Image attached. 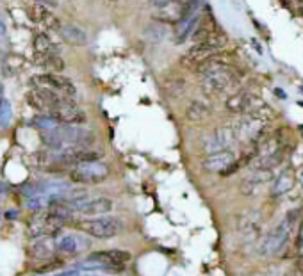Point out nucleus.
Returning a JSON list of instances; mask_svg holds the SVG:
<instances>
[{"mask_svg": "<svg viewBox=\"0 0 303 276\" xmlns=\"http://www.w3.org/2000/svg\"><path fill=\"white\" fill-rule=\"evenodd\" d=\"M298 219H299L298 211L287 212V216H285V218L282 219V221L278 223L273 230H270V232H267L266 235L257 243L255 253L262 258L275 257V255L280 253V250L285 246V243H287L289 237H291L294 226L298 225Z\"/></svg>", "mask_w": 303, "mask_h": 276, "instance_id": "1", "label": "nucleus"}, {"mask_svg": "<svg viewBox=\"0 0 303 276\" xmlns=\"http://www.w3.org/2000/svg\"><path fill=\"white\" fill-rule=\"evenodd\" d=\"M77 228L82 233H88L96 239H113L123 228V223L116 216H98V218L82 219L77 223Z\"/></svg>", "mask_w": 303, "mask_h": 276, "instance_id": "2", "label": "nucleus"}, {"mask_svg": "<svg viewBox=\"0 0 303 276\" xmlns=\"http://www.w3.org/2000/svg\"><path fill=\"white\" fill-rule=\"evenodd\" d=\"M109 166L100 160H93V162H81L77 166H73L70 171V180L73 184H81V186H95L104 182L109 177Z\"/></svg>", "mask_w": 303, "mask_h": 276, "instance_id": "3", "label": "nucleus"}, {"mask_svg": "<svg viewBox=\"0 0 303 276\" xmlns=\"http://www.w3.org/2000/svg\"><path fill=\"white\" fill-rule=\"evenodd\" d=\"M66 219L59 218V216L52 214V212H40V214H34L32 218L29 219L27 223V233L29 237L36 239V237H54L57 235L59 232L62 230V226L66 225Z\"/></svg>", "mask_w": 303, "mask_h": 276, "instance_id": "4", "label": "nucleus"}, {"mask_svg": "<svg viewBox=\"0 0 303 276\" xmlns=\"http://www.w3.org/2000/svg\"><path fill=\"white\" fill-rule=\"evenodd\" d=\"M238 72L232 66L219 70V72L209 73V75L201 77V89L205 95L209 96H218L223 95L226 89H230L235 82H238Z\"/></svg>", "mask_w": 303, "mask_h": 276, "instance_id": "5", "label": "nucleus"}, {"mask_svg": "<svg viewBox=\"0 0 303 276\" xmlns=\"http://www.w3.org/2000/svg\"><path fill=\"white\" fill-rule=\"evenodd\" d=\"M266 123L267 121L262 120L259 114L250 113L234 125L235 135L238 139H245V141L257 145L266 135Z\"/></svg>", "mask_w": 303, "mask_h": 276, "instance_id": "6", "label": "nucleus"}, {"mask_svg": "<svg viewBox=\"0 0 303 276\" xmlns=\"http://www.w3.org/2000/svg\"><path fill=\"white\" fill-rule=\"evenodd\" d=\"M238 141V135H235L234 125L232 127H219L214 132L204 135L201 139V152L211 155V153L221 152V150H228L234 143Z\"/></svg>", "mask_w": 303, "mask_h": 276, "instance_id": "7", "label": "nucleus"}, {"mask_svg": "<svg viewBox=\"0 0 303 276\" xmlns=\"http://www.w3.org/2000/svg\"><path fill=\"white\" fill-rule=\"evenodd\" d=\"M201 166H204V169L209 171V173L230 175L239 167V162L232 150H221V152L211 153V155L205 157Z\"/></svg>", "mask_w": 303, "mask_h": 276, "instance_id": "8", "label": "nucleus"}, {"mask_svg": "<svg viewBox=\"0 0 303 276\" xmlns=\"http://www.w3.org/2000/svg\"><path fill=\"white\" fill-rule=\"evenodd\" d=\"M32 84L36 87L55 91V93H59V95L70 96V98H73L75 93H77V89H75L72 80L59 75V73H43V75H36L32 79Z\"/></svg>", "mask_w": 303, "mask_h": 276, "instance_id": "9", "label": "nucleus"}, {"mask_svg": "<svg viewBox=\"0 0 303 276\" xmlns=\"http://www.w3.org/2000/svg\"><path fill=\"white\" fill-rule=\"evenodd\" d=\"M47 114L59 125H82L86 121L84 111L73 102V98H68L62 106L48 111Z\"/></svg>", "mask_w": 303, "mask_h": 276, "instance_id": "10", "label": "nucleus"}, {"mask_svg": "<svg viewBox=\"0 0 303 276\" xmlns=\"http://www.w3.org/2000/svg\"><path fill=\"white\" fill-rule=\"evenodd\" d=\"M257 104H259V100H257L252 93H248V91H239V93H234V95H230L226 98L225 107L226 111H230V113L234 114H250L260 107L257 106Z\"/></svg>", "mask_w": 303, "mask_h": 276, "instance_id": "11", "label": "nucleus"}, {"mask_svg": "<svg viewBox=\"0 0 303 276\" xmlns=\"http://www.w3.org/2000/svg\"><path fill=\"white\" fill-rule=\"evenodd\" d=\"M273 178V169H262V167H255L245 180L241 182L239 191L245 196H253L260 191V187L266 186L267 182Z\"/></svg>", "mask_w": 303, "mask_h": 276, "instance_id": "12", "label": "nucleus"}, {"mask_svg": "<svg viewBox=\"0 0 303 276\" xmlns=\"http://www.w3.org/2000/svg\"><path fill=\"white\" fill-rule=\"evenodd\" d=\"M89 246H91V243L86 237L79 235V233H66V235L59 237V240L55 243L57 251L64 255H79L88 250Z\"/></svg>", "mask_w": 303, "mask_h": 276, "instance_id": "13", "label": "nucleus"}, {"mask_svg": "<svg viewBox=\"0 0 303 276\" xmlns=\"http://www.w3.org/2000/svg\"><path fill=\"white\" fill-rule=\"evenodd\" d=\"M130 257L132 255L123 250H102L88 255V260L86 262H95V264H104V265H125L130 260Z\"/></svg>", "mask_w": 303, "mask_h": 276, "instance_id": "14", "label": "nucleus"}, {"mask_svg": "<svg viewBox=\"0 0 303 276\" xmlns=\"http://www.w3.org/2000/svg\"><path fill=\"white\" fill-rule=\"evenodd\" d=\"M114 209V203L111 198L100 196V198H93V200H86L84 203L79 209V214L86 216V218H93V216H107L111 211Z\"/></svg>", "mask_w": 303, "mask_h": 276, "instance_id": "15", "label": "nucleus"}, {"mask_svg": "<svg viewBox=\"0 0 303 276\" xmlns=\"http://www.w3.org/2000/svg\"><path fill=\"white\" fill-rule=\"evenodd\" d=\"M55 250H57V248H55L54 239L48 235L36 237V239L29 244V255L32 260H45V262L50 260Z\"/></svg>", "mask_w": 303, "mask_h": 276, "instance_id": "16", "label": "nucleus"}, {"mask_svg": "<svg viewBox=\"0 0 303 276\" xmlns=\"http://www.w3.org/2000/svg\"><path fill=\"white\" fill-rule=\"evenodd\" d=\"M29 16H30L32 22L43 23V25L50 30L61 29V22H59V18L47 8V6H32V8L29 9Z\"/></svg>", "mask_w": 303, "mask_h": 276, "instance_id": "17", "label": "nucleus"}, {"mask_svg": "<svg viewBox=\"0 0 303 276\" xmlns=\"http://www.w3.org/2000/svg\"><path fill=\"white\" fill-rule=\"evenodd\" d=\"M259 228H260V214L257 211H250L239 216L238 219L239 233H243L248 239H253L259 233Z\"/></svg>", "mask_w": 303, "mask_h": 276, "instance_id": "18", "label": "nucleus"}, {"mask_svg": "<svg viewBox=\"0 0 303 276\" xmlns=\"http://www.w3.org/2000/svg\"><path fill=\"white\" fill-rule=\"evenodd\" d=\"M59 34H61L62 41H66L72 47H84V45H88V34H86V30H82L77 25H73V23L61 25Z\"/></svg>", "mask_w": 303, "mask_h": 276, "instance_id": "19", "label": "nucleus"}, {"mask_svg": "<svg viewBox=\"0 0 303 276\" xmlns=\"http://www.w3.org/2000/svg\"><path fill=\"white\" fill-rule=\"evenodd\" d=\"M198 22H200V15L194 16H187V18H179L175 23V40L179 41H186L187 38H191L193 30L196 29Z\"/></svg>", "mask_w": 303, "mask_h": 276, "instance_id": "20", "label": "nucleus"}, {"mask_svg": "<svg viewBox=\"0 0 303 276\" xmlns=\"http://www.w3.org/2000/svg\"><path fill=\"white\" fill-rule=\"evenodd\" d=\"M294 173H292L291 169H284L280 175L277 177V180H275L273 184V189H271V193H273V196H282V194L289 193V191L294 187Z\"/></svg>", "mask_w": 303, "mask_h": 276, "instance_id": "21", "label": "nucleus"}, {"mask_svg": "<svg viewBox=\"0 0 303 276\" xmlns=\"http://www.w3.org/2000/svg\"><path fill=\"white\" fill-rule=\"evenodd\" d=\"M36 64L48 70V73H59L64 70V61L57 54H38Z\"/></svg>", "mask_w": 303, "mask_h": 276, "instance_id": "22", "label": "nucleus"}, {"mask_svg": "<svg viewBox=\"0 0 303 276\" xmlns=\"http://www.w3.org/2000/svg\"><path fill=\"white\" fill-rule=\"evenodd\" d=\"M209 116H211V109H209V106H205L204 102H198V100L191 102L186 109V118L189 121H194V123L207 120Z\"/></svg>", "mask_w": 303, "mask_h": 276, "instance_id": "23", "label": "nucleus"}, {"mask_svg": "<svg viewBox=\"0 0 303 276\" xmlns=\"http://www.w3.org/2000/svg\"><path fill=\"white\" fill-rule=\"evenodd\" d=\"M212 32H216V29H214V23L211 22V18H209V20H201V23L198 22L196 29H194L193 34H191V40H193L194 43H200V41L207 40V38L211 36Z\"/></svg>", "mask_w": 303, "mask_h": 276, "instance_id": "24", "label": "nucleus"}, {"mask_svg": "<svg viewBox=\"0 0 303 276\" xmlns=\"http://www.w3.org/2000/svg\"><path fill=\"white\" fill-rule=\"evenodd\" d=\"M34 48H36L38 54H57V48H55L54 41L43 32L34 36Z\"/></svg>", "mask_w": 303, "mask_h": 276, "instance_id": "25", "label": "nucleus"}, {"mask_svg": "<svg viewBox=\"0 0 303 276\" xmlns=\"http://www.w3.org/2000/svg\"><path fill=\"white\" fill-rule=\"evenodd\" d=\"M143 36L150 43H161L166 36V27L161 25V23H152V25H148L143 30Z\"/></svg>", "mask_w": 303, "mask_h": 276, "instance_id": "26", "label": "nucleus"}, {"mask_svg": "<svg viewBox=\"0 0 303 276\" xmlns=\"http://www.w3.org/2000/svg\"><path fill=\"white\" fill-rule=\"evenodd\" d=\"M204 4V0H187L186 4L180 9V18H187V16L200 15V8Z\"/></svg>", "mask_w": 303, "mask_h": 276, "instance_id": "27", "label": "nucleus"}, {"mask_svg": "<svg viewBox=\"0 0 303 276\" xmlns=\"http://www.w3.org/2000/svg\"><path fill=\"white\" fill-rule=\"evenodd\" d=\"M32 125L38 128V130H41V132H45V130H52V128H55L57 127V121H54L52 120L48 114H43V116H36L32 120Z\"/></svg>", "mask_w": 303, "mask_h": 276, "instance_id": "28", "label": "nucleus"}, {"mask_svg": "<svg viewBox=\"0 0 303 276\" xmlns=\"http://www.w3.org/2000/svg\"><path fill=\"white\" fill-rule=\"evenodd\" d=\"M27 102H29V106L34 107L36 111H40V113L47 114V107H45L43 100H41V96L38 95L36 89H32V91H29V93H27Z\"/></svg>", "mask_w": 303, "mask_h": 276, "instance_id": "29", "label": "nucleus"}, {"mask_svg": "<svg viewBox=\"0 0 303 276\" xmlns=\"http://www.w3.org/2000/svg\"><path fill=\"white\" fill-rule=\"evenodd\" d=\"M59 267H62V260H47L41 267H38V274L43 276V274H48V272H54V271H59Z\"/></svg>", "mask_w": 303, "mask_h": 276, "instance_id": "30", "label": "nucleus"}, {"mask_svg": "<svg viewBox=\"0 0 303 276\" xmlns=\"http://www.w3.org/2000/svg\"><path fill=\"white\" fill-rule=\"evenodd\" d=\"M11 121V107L6 100L0 102V127H8Z\"/></svg>", "mask_w": 303, "mask_h": 276, "instance_id": "31", "label": "nucleus"}, {"mask_svg": "<svg viewBox=\"0 0 303 276\" xmlns=\"http://www.w3.org/2000/svg\"><path fill=\"white\" fill-rule=\"evenodd\" d=\"M172 0H150V4L154 6V8H166Z\"/></svg>", "mask_w": 303, "mask_h": 276, "instance_id": "32", "label": "nucleus"}, {"mask_svg": "<svg viewBox=\"0 0 303 276\" xmlns=\"http://www.w3.org/2000/svg\"><path fill=\"white\" fill-rule=\"evenodd\" d=\"M54 276H82L81 271H62V272H57V274Z\"/></svg>", "mask_w": 303, "mask_h": 276, "instance_id": "33", "label": "nucleus"}, {"mask_svg": "<svg viewBox=\"0 0 303 276\" xmlns=\"http://www.w3.org/2000/svg\"><path fill=\"white\" fill-rule=\"evenodd\" d=\"M292 4H294V8L298 9L299 15H303V0H292Z\"/></svg>", "mask_w": 303, "mask_h": 276, "instance_id": "34", "label": "nucleus"}, {"mask_svg": "<svg viewBox=\"0 0 303 276\" xmlns=\"http://www.w3.org/2000/svg\"><path fill=\"white\" fill-rule=\"evenodd\" d=\"M41 6H55V0H36Z\"/></svg>", "mask_w": 303, "mask_h": 276, "instance_id": "35", "label": "nucleus"}, {"mask_svg": "<svg viewBox=\"0 0 303 276\" xmlns=\"http://www.w3.org/2000/svg\"><path fill=\"white\" fill-rule=\"evenodd\" d=\"M16 216H18V212H15V211H9V212H8V216H6V218H8V219H15Z\"/></svg>", "mask_w": 303, "mask_h": 276, "instance_id": "36", "label": "nucleus"}, {"mask_svg": "<svg viewBox=\"0 0 303 276\" xmlns=\"http://www.w3.org/2000/svg\"><path fill=\"white\" fill-rule=\"evenodd\" d=\"M0 219H2V214H0Z\"/></svg>", "mask_w": 303, "mask_h": 276, "instance_id": "37", "label": "nucleus"}, {"mask_svg": "<svg viewBox=\"0 0 303 276\" xmlns=\"http://www.w3.org/2000/svg\"><path fill=\"white\" fill-rule=\"evenodd\" d=\"M0 102H2V98H0Z\"/></svg>", "mask_w": 303, "mask_h": 276, "instance_id": "38", "label": "nucleus"}, {"mask_svg": "<svg viewBox=\"0 0 303 276\" xmlns=\"http://www.w3.org/2000/svg\"><path fill=\"white\" fill-rule=\"evenodd\" d=\"M111 2H114V0H111Z\"/></svg>", "mask_w": 303, "mask_h": 276, "instance_id": "39", "label": "nucleus"}]
</instances>
